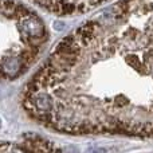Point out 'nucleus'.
Listing matches in <instances>:
<instances>
[{
	"instance_id": "nucleus-1",
	"label": "nucleus",
	"mask_w": 153,
	"mask_h": 153,
	"mask_svg": "<svg viewBox=\"0 0 153 153\" xmlns=\"http://www.w3.org/2000/svg\"><path fill=\"white\" fill-rule=\"evenodd\" d=\"M48 40L45 22L18 0H0V81H13L34 66Z\"/></svg>"
},
{
	"instance_id": "nucleus-2",
	"label": "nucleus",
	"mask_w": 153,
	"mask_h": 153,
	"mask_svg": "<svg viewBox=\"0 0 153 153\" xmlns=\"http://www.w3.org/2000/svg\"><path fill=\"white\" fill-rule=\"evenodd\" d=\"M0 153H63V151L43 137L26 134L13 141H0Z\"/></svg>"
},
{
	"instance_id": "nucleus-3",
	"label": "nucleus",
	"mask_w": 153,
	"mask_h": 153,
	"mask_svg": "<svg viewBox=\"0 0 153 153\" xmlns=\"http://www.w3.org/2000/svg\"><path fill=\"white\" fill-rule=\"evenodd\" d=\"M38 7L59 16L83 13L108 0H30Z\"/></svg>"
}]
</instances>
